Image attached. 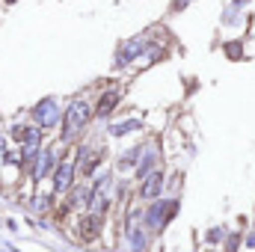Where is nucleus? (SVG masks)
Listing matches in <instances>:
<instances>
[{"label": "nucleus", "instance_id": "obj_1", "mask_svg": "<svg viewBox=\"0 0 255 252\" xmlns=\"http://www.w3.org/2000/svg\"><path fill=\"white\" fill-rule=\"evenodd\" d=\"M86 119H89V110H86V104H71L68 107V113H65V127H63V136L65 139H71L74 133H77V127L86 125Z\"/></svg>", "mask_w": 255, "mask_h": 252}, {"label": "nucleus", "instance_id": "obj_2", "mask_svg": "<svg viewBox=\"0 0 255 252\" xmlns=\"http://www.w3.org/2000/svg\"><path fill=\"white\" fill-rule=\"evenodd\" d=\"M57 104L54 101H42L39 107H36V122H39V127H51L60 122V113L54 110Z\"/></svg>", "mask_w": 255, "mask_h": 252}, {"label": "nucleus", "instance_id": "obj_3", "mask_svg": "<svg viewBox=\"0 0 255 252\" xmlns=\"http://www.w3.org/2000/svg\"><path fill=\"white\" fill-rule=\"evenodd\" d=\"M71 175H74V163L65 160L63 166L54 172V190H57V193H65V190L71 187Z\"/></svg>", "mask_w": 255, "mask_h": 252}, {"label": "nucleus", "instance_id": "obj_4", "mask_svg": "<svg viewBox=\"0 0 255 252\" xmlns=\"http://www.w3.org/2000/svg\"><path fill=\"white\" fill-rule=\"evenodd\" d=\"M142 48H145V42H142V39H133V42H130V45H128L125 51H122V57H119V65L130 63V60H133V57H136V54H139V51H142Z\"/></svg>", "mask_w": 255, "mask_h": 252}, {"label": "nucleus", "instance_id": "obj_5", "mask_svg": "<svg viewBox=\"0 0 255 252\" xmlns=\"http://www.w3.org/2000/svg\"><path fill=\"white\" fill-rule=\"evenodd\" d=\"M160 193V175L157 172H151L148 178H145V184H142V196L145 199H151V196H157Z\"/></svg>", "mask_w": 255, "mask_h": 252}, {"label": "nucleus", "instance_id": "obj_6", "mask_svg": "<svg viewBox=\"0 0 255 252\" xmlns=\"http://www.w3.org/2000/svg\"><path fill=\"white\" fill-rule=\"evenodd\" d=\"M116 101H119V95H116V92H107V95L101 98V104H98V116H107V113H113Z\"/></svg>", "mask_w": 255, "mask_h": 252}, {"label": "nucleus", "instance_id": "obj_7", "mask_svg": "<svg viewBox=\"0 0 255 252\" xmlns=\"http://www.w3.org/2000/svg\"><path fill=\"white\" fill-rule=\"evenodd\" d=\"M51 166H54V154H51V151H45V154H39V166H36V172H33V175H36V178H42Z\"/></svg>", "mask_w": 255, "mask_h": 252}, {"label": "nucleus", "instance_id": "obj_8", "mask_svg": "<svg viewBox=\"0 0 255 252\" xmlns=\"http://www.w3.org/2000/svg\"><path fill=\"white\" fill-rule=\"evenodd\" d=\"M3 145H6V142H3V139H0V151H3Z\"/></svg>", "mask_w": 255, "mask_h": 252}, {"label": "nucleus", "instance_id": "obj_9", "mask_svg": "<svg viewBox=\"0 0 255 252\" xmlns=\"http://www.w3.org/2000/svg\"><path fill=\"white\" fill-rule=\"evenodd\" d=\"M235 3H250V0H235Z\"/></svg>", "mask_w": 255, "mask_h": 252}]
</instances>
